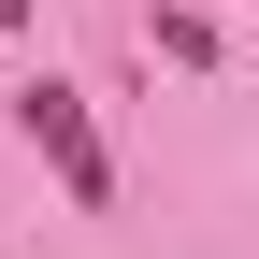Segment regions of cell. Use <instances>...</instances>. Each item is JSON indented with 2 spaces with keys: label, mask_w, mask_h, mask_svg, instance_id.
Listing matches in <instances>:
<instances>
[{
  "label": "cell",
  "mask_w": 259,
  "mask_h": 259,
  "mask_svg": "<svg viewBox=\"0 0 259 259\" xmlns=\"http://www.w3.org/2000/svg\"><path fill=\"white\" fill-rule=\"evenodd\" d=\"M15 115H29V144L58 158V187H72V202L101 216V202H115V158H101V130H87V87H58V72H44V87L15 101Z\"/></svg>",
  "instance_id": "cell-1"
},
{
  "label": "cell",
  "mask_w": 259,
  "mask_h": 259,
  "mask_svg": "<svg viewBox=\"0 0 259 259\" xmlns=\"http://www.w3.org/2000/svg\"><path fill=\"white\" fill-rule=\"evenodd\" d=\"M144 44H158V58H187V72H202V58H216V29L187 15V0H158V15H144Z\"/></svg>",
  "instance_id": "cell-2"
}]
</instances>
